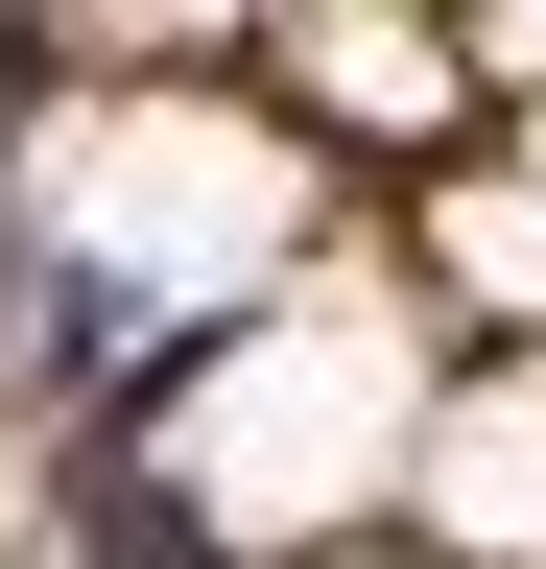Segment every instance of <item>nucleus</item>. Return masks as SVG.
<instances>
[{
    "label": "nucleus",
    "mask_w": 546,
    "mask_h": 569,
    "mask_svg": "<svg viewBox=\"0 0 546 569\" xmlns=\"http://www.w3.org/2000/svg\"><path fill=\"white\" fill-rule=\"evenodd\" d=\"M72 569H238V546H215V498H190V475L72 451Z\"/></svg>",
    "instance_id": "1"
}]
</instances>
